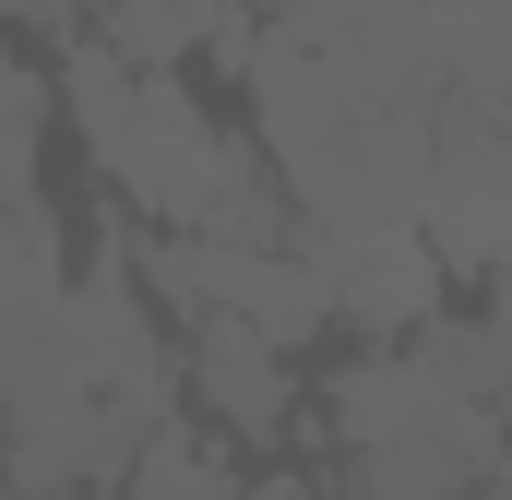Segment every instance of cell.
<instances>
[{"mask_svg":"<svg viewBox=\"0 0 512 500\" xmlns=\"http://www.w3.org/2000/svg\"><path fill=\"white\" fill-rule=\"evenodd\" d=\"M441 36H453V108L512 120V0H441Z\"/></svg>","mask_w":512,"mask_h":500,"instance_id":"8992f818","label":"cell"},{"mask_svg":"<svg viewBox=\"0 0 512 500\" xmlns=\"http://www.w3.org/2000/svg\"><path fill=\"white\" fill-rule=\"evenodd\" d=\"M120 500H251V465H239V441H227V429L167 417V429L143 441V465H131Z\"/></svg>","mask_w":512,"mask_h":500,"instance_id":"5b68a950","label":"cell"},{"mask_svg":"<svg viewBox=\"0 0 512 500\" xmlns=\"http://www.w3.org/2000/svg\"><path fill=\"white\" fill-rule=\"evenodd\" d=\"M310 239H322V227H310ZM322 262H334V322H346V334H370V346L441 334V250H429V227L322 239Z\"/></svg>","mask_w":512,"mask_h":500,"instance_id":"3957f363","label":"cell"},{"mask_svg":"<svg viewBox=\"0 0 512 500\" xmlns=\"http://www.w3.org/2000/svg\"><path fill=\"white\" fill-rule=\"evenodd\" d=\"M179 393L227 441H286L298 429V346H274L262 322H179Z\"/></svg>","mask_w":512,"mask_h":500,"instance_id":"7a4b0ae2","label":"cell"},{"mask_svg":"<svg viewBox=\"0 0 512 500\" xmlns=\"http://www.w3.org/2000/svg\"><path fill=\"white\" fill-rule=\"evenodd\" d=\"M12 24H24V48H48V60H60V48L96 24V0H12Z\"/></svg>","mask_w":512,"mask_h":500,"instance_id":"52a82bcc","label":"cell"},{"mask_svg":"<svg viewBox=\"0 0 512 500\" xmlns=\"http://www.w3.org/2000/svg\"><path fill=\"white\" fill-rule=\"evenodd\" d=\"M84 36H108L131 72H179L191 48H251L239 0H96V24H84Z\"/></svg>","mask_w":512,"mask_h":500,"instance_id":"277c9868","label":"cell"},{"mask_svg":"<svg viewBox=\"0 0 512 500\" xmlns=\"http://www.w3.org/2000/svg\"><path fill=\"white\" fill-rule=\"evenodd\" d=\"M274 24H358V12H382V0H262Z\"/></svg>","mask_w":512,"mask_h":500,"instance_id":"ba28073f","label":"cell"},{"mask_svg":"<svg viewBox=\"0 0 512 500\" xmlns=\"http://www.w3.org/2000/svg\"><path fill=\"white\" fill-rule=\"evenodd\" d=\"M239 84H251V143L274 155L298 227L370 239V227H417L429 215L453 108H382L310 24H262L239 48Z\"/></svg>","mask_w":512,"mask_h":500,"instance_id":"6da1fadb","label":"cell"}]
</instances>
